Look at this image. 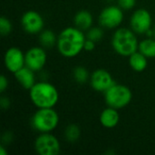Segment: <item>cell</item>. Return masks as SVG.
<instances>
[{
  "label": "cell",
  "instance_id": "1",
  "mask_svg": "<svg viewBox=\"0 0 155 155\" xmlns=\"http://www.w3.org/2000/svg\"><path fill=\"white\" fill-rule=\"evenodd\" d=\"M86 35L76 26L64 28L57 37L56 47L60 54L65 58H74L84 51Z\"/></svg>",
  "mask_w": 155,
  "mask_h": 155
},
{
  "label": "cell",
  "instance_id": "2",
  "mask_svg": "<svg viewBox=\"0 0 155 155\" xmlns=\"http://www.w3.org/2000/svg\"><path fill=\"white\" fill-rule=\"evenodd\" d=\"M29 97L36 108H54L59 101V92L53 84L40 81L29 90Z\"/></svg>",
  "mask_w": 155,
  "mask_h": 155
},
{
  "label": "cell",
  "instance_id": "3",
  "mask_svg": "<svg viewBox=\"0 0 155 155\" xmlns=\"http://www.w3.org/2000/svg\"><path fill=\"white\" fill-rule=\"evenodd\" d=\"M139 43L137 34L131 28L118 27L112 36V46L116 54L124 57H129L138 51Z\"/></svg>",
  "mask_w": 155,
  "mask_h": 155
},
{
  "label": "cell",
  "instance_id": "4",
  "mask_svg": "<svg viewBox=\"0 0 155 155\" xmlns=\"http://www.w3.org/2000/svg\"><path fill=\"white\" fill-rule=\"evenodd\" d=\"M59 123V114L54 108H37L31 119L32 127L40 134L52 133Z\"/></svg>",
  "mask_w": 155,
  "mask_h": 155
},
{
  "label": "cell",
  "instance_id": "5",
  "mask_svg": "<svg viewBox=\"0 0 155 155\" xmlns=\"http://www.w3.org/2000/svg\"><path fill=\"white\" fill-rule=\"evenodd\" d=\"M104 94L106 105L117 110L125 108L133 100L132 90L128 86L117 83L112 85Z\"/></svg>",
  "mask_w": 155,
  "mask_h": 155
},
{
  "label": "cell",
  "instance_id": "6",
  "mask_svg": "<svg viewBox=\"0 0 155 155\" xmlns=\"http://www.w3.org/2000/svg\"><path fill=\"white\" fill-rule=\"evenodd\" d=\"M124 18V10L117 5H110L104 7L98 16V23L105 29H117Z\"/></svg>",
  "mask_w": 155,
  "mask_h": 155
},
{
  "label": "cell",
  "instance_id": "7",
  "mask_svg": "<svg viewBox=\"0 0 155 155\" xmlns=\"http://www.w3.org/2000/svg\"><path fill=\"white\" fill-rule=\"evenodd\" d=\"M34 148L39 155H57L61 152V143L51 133H42L35 138Z\"/></svg>",
  "mask_w": 155,
  "mask_h": 155
},
{
  "label": "cell",
  "instance_id": "8",
  "mask_svg": "<svg viewBox=\"0 0 155 155\" xmlns=\"http://www.w3.org/2000/svg\"><path fill=\"white\" fill-rule=\"evenodd\" d=\"M153 25L151 13L145 8L136 9L130 18V27L137 35H145Z\"/></svg>",
  "mask_w": 155,
  "mask_h": 155
},
{
  "label": "cell",
  "instance_id": "9",
  "mask_svg": "<svg viewBox=\"0 0 155 155\" xmlns=\"http://www.w3.org/2000/svg\"><path fill=\"white\" fill-rule=\"evenodd\" d=\"M21 25L29 35H39L45 29V19L35 10L26 11L21 17Z\"/></svg>",
  "mask_w": 155,
  "mask_h": 155
},
{
  "label": "cell",
  "instance_id": "10",
  "mask_svg": "<svg viewBox=\"0 0 155 155\" xmlns=\"http://www.w3.org/2000/svg\"><path fill=\"white\" fill-rule=\"evenodd\" d=\"M25 66L29 67L35 73L44 70L46 62L47 54L45 48L43 46H33L29 48L25 53Z\"/></svg>",
  "mask_w": 155,
  "mask_h": 155
},
{
  "label": "cell",
  "instance_id": "11",
  "mask_svg": "<svg viewBox=\"0 0 155 155\" xmlns=\"http://www.w3.org/2000/svg\"><path fill=\"white\" fill-rule=\"evenodd\" d=\"M89 83L95 92L104 93L115 84V81L110 72L105 69L99 68L91 74Z\"/></svg>",
  "mask_w": 155,
  "mask_h": 155
},
{
  "label": "cell",
  "instance_id": "12",
  "mask_svg": "<svg viewBox=\"0 0 155 155\" xmlns=\"http://www.w3.org/2000/svg\"><path fill=\"white\" fill-rule=\"evenodd\" d=\"M4 64L7 71L15 74L25 66V54L18 47H9L5 53Z\"/></svg>",
  "mask_w": 155,
  "mask_h": 155
},
{
  "label": "cell",
  "instance_id": "13",
  "mask_svg": "<svg viewBox=\"0 0 155 155\" xmlns=\"http://www.w3.org/2000/svg\"><path fill=\"white\" fill-rule=\"evenodd\" d=\"M99 121L102 126L106 129L115 128L120 122V114L117 109L107 106L100 114Z\"/></svg>",
  "mask_w": 155,
  "mask_h": 155
},
{
  "label": "cell",
  "instance_id": "14",
  "mask_svg": "<svg viewBox=\"0 0 155 155\" xmlns=\"http://www.w3.org/2000/svg\"><path fill=\"white\" fill-rule=\"evenodd\" d=\"M14 74L18 84L26 90H30L36 83L35 72L27 66H24Z\"/></svg>",
  "mask_w": 155,
  "mask_h": 155
},
{
  "label": "cell",
  "instance_id": "15",
  "mask_svg": "<svg viewBox=\"0 0 155 155\" xmlns=\"http://www.w3.org/2000/svg\"><path fill=\"white\" fill-rule=\"evenodd\" d=\"M74 26L79 28L82 31H87L94 25V16L87 10H80L78 11L74 17Z\"/></svg>",
  "mask_w": 155,
  "mask_h": 155
},
{
  "label": "cell",
  "instance_id": "16",
  "mask_svg": "<svg viewBox=\"0 0 155 155\" xmlns=\"http://www.w3.org/2000/svg\"><path fill=\"white\" fill-rule=\"evenodd\" d=\"M128 58H129L130 67L137 73L143 72L148 66V58L144 54H143L140 51L134 53Z\"/></svg>",
  "mask_w": 155,
  "mask_h": 155
},
{
  "label": "cell",
  "instance_id": "17",
  "mask_svg": "<svg viewBox=\"0 0 155 155\" xmlns=\"http://www.w3.org/2000/svg\"><path fill=\"white\" fill-rule=\"evenodd\" d=\"M57 35L54 31L50 29H44L39 34V43L40 45L44 48H52L56 46L57 44Z\"/></svg>",
  "mask_w": 155,
  "mask_h": 155
},
{
  "label": "cell",
  "instance_id": "18",
  "mask_svg": "<svg viewBox=\"0 0 155 155\" xmlns=\"http://www.w3.org/2000/svg\"><path fill=\"white\" fill-rule=\"evenodd\" d=\"M143 54H144L148 59L155 58V38L154 37H147L146 39L142 40L139 43V48Z\"/></svg>",
  "mask_w": 155,
  "mask_h": 155
},
{
  "label": "cell",
  "instance_id": "19",
  "mask_svg": "<svg viewBox=\"0 0 155 155\" xmlns=\"http://www.w3.org/2000/svg\"><path fill=\"white\" fill-rule=\"evenodd\" d=\"M81 128L76 124H68L64 131V137L66 142L70 143H76L81 137Z\"/></svg>",
  "mask_w": 155,
  "mask_h": 155
},
{
  "label": "cell",
  "instance_id": "20",
  "mask_svg": "<svg viewBox=\"0 0 155 155\" xmlns=\"http://www.w3.org/2000/svg\"><path fill=\"white\" fill-rule=\"evenodd\" d=\"M91 74H89L86 67L83 65H77L73 71V77L74 81L79 84H84L90 80Z\"/></svg>",
  "mask_w": 155,
  "mask_h": 155
},
{
  "label": "cell",
  "instance_id": "21",
  "mask_svg": "<svg viewBox=\"0 0 155 155\" xmlns=\"http://www.w3.org/2000/svg\"><path fill=\"white\" fill-rule=\"evenodd\" d=\"M86 38L94 41L95 43L101 41L104 35V28L99 25V26H92L91 28H89L86 31Z\"/></svg>",
  "mask_w": 155,
  "mask_h": 155
},
{
  "label": "cell",
  "instance_id": "22",
  "mask_svg": "<svg viewBox=\"0 0 155 155\" xmlns=\"http://www.w3.org/2000/svg\"><path fill=\"white\" fill-rule=\"evenodd\" d=\"M12 31H13V25L11 21L5 16H2L0 18V34L3 36H5L10 35Z\"/></svg>",
  "mask_w": 155,
  "mask_h": 155
},
{
  "label": "cell",
  "instance_id": "23",
  "mask_svg": "<svg viewBox=\"0 0 155 155\" xmlns=\"http://www.w3.org/2000/svg\"><path fill=\"white\" fill-rule=\"evenodd\" d=\"M118 5L124 10H131L136 5V0H117Z\"/></svg>",
  "mask_w": 155,
  "mask_h": 155
},
{
  "label": "cell",
  "instance_id": "24",
  "mask_svg": "<svg viewBox=\"0 0 155 155\" xmlns=\"http://www.w3.org/2000/svg\"><path fill=\"white\" fill-rule=\"evenodd\" d=\"M95 45H96V43L94 41L86 38L85 43H84V50L87 51V52H92L95 49Z\"/></svg>",
  "mask_w": 155,
  "mask_h": 155
},
{
  "label": "cell",
  "instance_id": "25",
  "mask_svg": "<svg viewBox=\"0 0 155 155\" xmlns=\"http://www.w3.org/2000/svg\"><path fill=\"white\" fill-rule=\"evenodd\" d=\"M8 87V79L5 74H2L0 77V93L3 94Z\"/></svg>",
  "mask_w": 155,
  "mask_h": 155
},
{
  "label": "cell",
  "instance_id": "26",
  "mask_svg": "<svg viewBox=\"0 0 155 155\" xmlns=\"http://www.w3.org/2000/svg\"><path fill=\"white\" fill-rule=\"evenodd\" d=\"M10 105H11V102H10L9 98L6 97V96H2L1 99H0V106H1V108L4 109V110H6V109H8L10 107Z\"/></svg>",
  "mask_w": 155,
  "mask_h": 155
},
{
  "label": "cell",
  "instance_id": "27",
  "mask_svg": "<svg viewBox=\"0 0 155 155\" xmlns=\"http://www.w3.org/2000/svg\"><path fill=\"white\" fill-rule=\"evenodd\" d=\"M13 138H14V135H13L12 133H10V132L5 133V134H3V137H2V140H3L4 144L6 145V144L10 143L13 141Z\"/></svg>",
  "mask_w": 155,
  "mask_h": 155
},
{
  "label": "cell",
  "instance_id": "28",
  "mask_svg": "<svg viewBox=\"0 0 155 155\" xmlns=\"http://www.w3.org/2000/svg\"><path fill=\"white\" fill-rule=\"evenodd\" d=\"M0 154L1 155H7V151L5 150V147L4 145L0 146Z\"/></svg>",
  "mask_w": 155,
  "mask_h": 155
},
{
  "label": "cell",
  "instance_id": "29",
  "mask_svg": "<svg viewBox=\"0 0 155 155\" xmlns=\"http://www.w3.org/2000/svg\"><path fill=\"white\" fill-rule=\"evenodd\" d=\"M153 37L155 38V25L153 27Z\"/></svg>",
  "mask_w": 155,
  "mask_h": 155
}]
</instances>
